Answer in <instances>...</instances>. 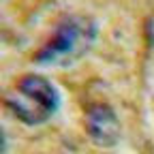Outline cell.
I'll return each mask as SVG.
<instances>
[{"mask_svg": "<svg viewBox=\"0 0 154 154\" xmlns=\"http://www.w3.org/2000/svg\"><path fill=\"white\" fill-rule=\"evenodd\" d=\"M94 38H96V24L92 19L82 15H71L64 22H60V26L47 38V43L38 49L34 62L45 66L71 64L92 47Z\"/></svg>", "mask_w": 154, "mask_h": 154, "instance_id": "6da1fadb", "label": "cell"}, {"mask_svg": "<svg viewBox=\"0 0 154 154\" xmlns=\"http://www.w3.org/2000/svg\"><path fill=\"white\" fill-rule=\"evenodd\" d=\"M58 101L60 96L51 86V82L34 73L24 75L5 96V103L11 109V113L26 124L45 122L58 109Z\"/></svg>", "mask_w": 154, "mask_h": 154, "instance_id": "7a4b0ae2", "label": "cell"}, {"mask_svg": "<svg viewBox=\"0 0 154 154\" xmlns=\"http://www.w3.org/2000/svg\"><path fill=\"white\" fill-rule=\"evenodd\" d=\"M86 131L96 146L109 148L120 139V122L118 116L107 105H94L86 113Z\"/></svg>", "mask_w": 154, "mask_h": 154, "instance_id": "3957f363", "label": "cell"}]
</instances>
